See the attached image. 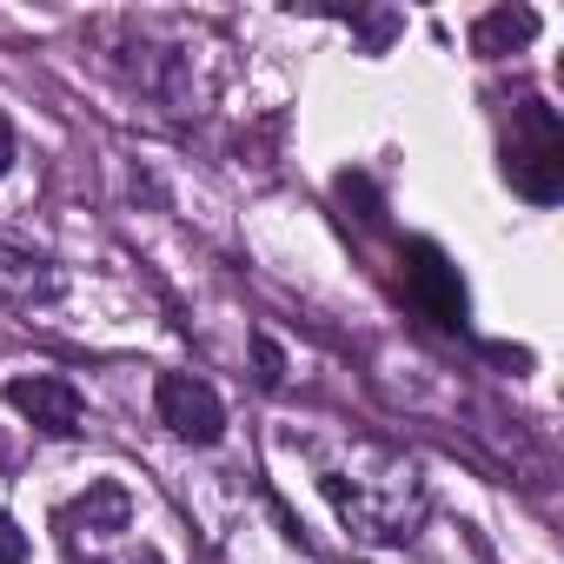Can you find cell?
Returning a JSON list of instances; mask_svg holds the SVG:
<instances>
[{
    "label": "cell",
    "instance_id": "obj_2",
    "mask_svg": "<svg viewBox=\"0 0 564 564\" xmlns=\"http://www.w3.org/2000/svg\"><path fill=\"white\" fill-rule=\"evenodd\" d=\"M153 405H160V419H166L186 445H219V438H226V405H219V392H213L206 379H193V372H160Z\"/></svg>",
    "mask_w": 564,
    "mask_h": 564
},
{
    "label": "cell",
    "instance_id": "obj_8",
    "mask_svg": "<svg viewBox=\"0 0 564 564\" xmlns=\"http://www.w3.org/2000/svg\"><path fill=\"white\" fill-rule=\"evenodd\" d=\"M0 564H28V531L0 511Z\"/></svg>",
    "mask_w": 564,
    "mask_h": 564
},
{
    "label": "cell",
    "instance_id": "obj_4",
    "mask_svg": "<svg viewBox=\"0 0 564 564\" xmlns=\"http://www.w3.org/2000/svg\"><path fill=\"white\" fill-rule=\"evenodd\" d=\"M405 279H412V300L438 319V326H465V286H458V265H445L438 246H412L405 252Z\"/></svg>",
    "mask_w": 564,
    "mask_h": 564
},
{
    "label": "cell",
    "instance_id": "obj_7",
    "mask_svg": "<svg viewBox=\"0 0 564 564\" xmlns=\"http://www.w3.org/2000/svg\"><path fill=\"white\" fill-rule=\"evenodd\" d=\"M252 359H259V386H265V392H279V386H286V352H279L265 333L252 339Z\"/></svg>",
    "mask_w": 564,
    "mask_h": 564
},
{
    "label": "cell",
    "instance_id": "obj_9",
    "mask_svg": "<svg viewBox=\"0 0 564 564\" xmlns=\"http://www.w3.org/2000/svg\"><path fill=\"white\" fill-rule=\"evenodd\" d=\"M8 166H14V127L0 120V180H8Z\"/></svg>",
    "mask_w": 564,
    "mask_h": 564
},
{
    "label": "cell",
    "instance_id": "obj_10",
    "mask_svg": "<svg viewBox=\"0 0 564 564\" xmlns=\"http://www.w3.org/2000/svg\"><path fill=\"white\" fill-rule=\"evenodd\" d=\"M127 564H160V557H127Z\"/></svg>",
    "mask_w": 564,
    "mask_h": 564
},
{
    "label": "cell",
    "instance_id": "obj_6",
    "mask_svg": "<svg viewBox=\"0 0 564 564\" xmlns=\"http://www.w3.org/2000/svg\"><path fill=\"white\" fill-rule=\"evenodd\" d=\"M74 518H87V531H127V518H133V498H127V485H113V478H100L80 505H74Z\"/></svg>",
    "mask_w": 564,
    "mask_h": 564
},
{
    "label": "cell",
    "instance_id": "obj_1",
    "mask_svg": "<svg viewBox=\"0 0 564 564\" xmlns=\"http://www.w3.org/2000/svg\"><path fill=\"white\" fill-rule=\"evenodd\" d=\"M505 180H511L524 199H538V206H551V199L564 193V120H557L544 100H524V107L511 113Z\"/></svg>",
    "mask_w": 564,
    "mask_h": 564
},
{
    "label": "cell",
    "instance_id": "obj_3",
    "mask_svg": "<svg viewBox=\"0 0 564 564\" xmlns=\"http://www.w3.org/2000/svg\"><path fill=\"white\" fill-rule=\"evenodd\" d=\"M8 405L21 412V419H34L47 438H74L80 432V392L67 386V379H54V372H21V379H8Z\"/></svg>",
    "mask_w": 564,
    "mask_h": 564
},
{
    "label": "cell",
    "instance_id": "obj_5",
    "mask_svg": "<svg viewBox=\"0 0 564 564\" xmlns=\"http://www.w3.org/2000/svg\"><path fill=\"white\" fill-rule=\"evenodd\" d=\"M524 41H538V14H531V8H491V14L471 21V54H478V61H505V54H518Z\"/></svg>",
    "mask_w": 564,
    "mask_h": 564
}]
</instances>
